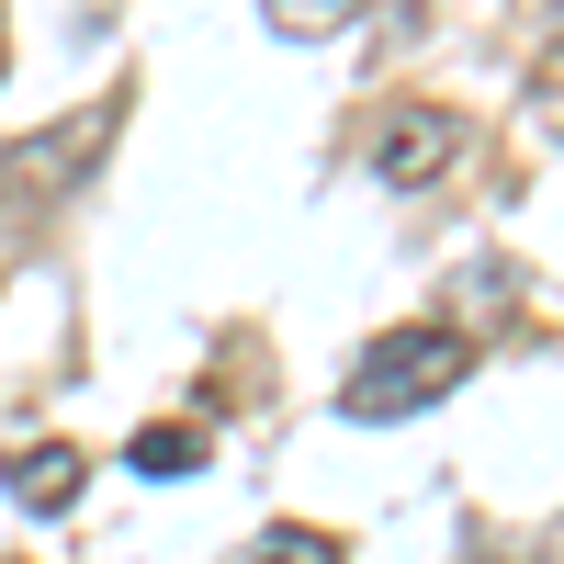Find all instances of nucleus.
I'll list each match as a JSON object with an SVG mask.
<instances>
[{"label": "nucleus", "mask_w": 564, "mask_h": 564, "mask_svg": "<svg viewBox=\"0 0 564 564\" xmlns=\"http://www.w3.org/2000/svg\"><path fill=\"white\" fill-rule=\"evenodd\" d=\"M463 372H475V339H463V327H430V316H406V327H384V339H372V350L350 361L339 406L384 430V417H417V406H441V395L463 384Z\"/></svg>", "instance_id": "f257e3e1"}, {"label": "nucleus", "mask_w": 564, "mask_h": 564, "mask_svg": "<svg viewBox=\"0 0 564 564\" xmlns=\"http://www.w3.org/2000/svg\"><path fill=\"white\" fill-rule=\"evenodd\" d=\"M452 159H463V113H441V102H406V113L372 124V181H395V193L441 181Z\"/></svg>", "instance_id": "f03ea898"}, {"label": "nucleus", "mask_w": 564, "mask_h": 564, "mask_svg": "<svg viewBox=\"0 0 564 564\" xmlns=\"http://www.w3.org/2000/svg\"><path fill=\"white\" fill-rule=\"evenodd\" d=\"M113 148V102H90V113H68L57 135H34V148H12V170H0V181H12V193L34 204V193H57V181H79L90 159H102Z\"/></svg>", "instance_id": "7ed1b4c3"}, {"label": "nucleus", "mask_w": 564, "mask_h": 564, "mask_svg": "<svg viewBox=\"0 0 564 564\" xmlns=\"http://www.w3.org/2000/svg\"><path fill=\"white\" fill-rule=\"evenodd\" d=\"M0 486H12V508H34V520H57V508H79L90 463H79V441H23L12 463H0Z\"/></svg>", "instance_id": "20e7f679"}, {"label": "nucleus", "mask_w": 564, "mask_h": 564, "mask_svg": "<svg viewBox=\"0 0 564 564\" xmlns=\"http://www.w3.org/2000/svg\"><path fill=\"white\" fill-rule=\"evenodd\" d=\"M204 452H215V441H204V417H148V430L124 441V463H135V475H193Z\"/></svg>", "instance_id": "39448f33"}, {"label": "nucleus", "mask_w": 564, "mask_h": 564, "mask_svg": "<svg viewBox=\"0 0 564 564\" xmlns=\"http://www.w3.org/2000/svg\"><path fill=\"white\" fill-rule=\"evenodd\" d=\"M271 34H294V45H327V34H350L361 23V0H260Z\"/></svg>", "instance_id": "423d86ee"}, {"label": "nucleus", "mask_w": 564, "mask_h": 564, "mask_svg": "<svg viewBox=\"0 0 564 564\" xmlns=\"http://www.w3.org/2000/svg\"><path fill=\"white\" fill-rule=\"evenodd\" d=\"M520 113H531V135H553V148H564V34L542 45V68H531V90H520Z\"/></svg>", "instance_id": "0eeeda50"}, {"label": "nucleus", "mask_w": 564, "mask_h": 564, "mask_svg": "<svg viewBox=\"0 0 564 564\" xmlns=\"http://www.w3.org/2000/svg\"><path fill=\"white\" fill-rule=\"evenodd\" d=\"M238 564H339V542H327V531H305V520H271Z\"/></svg>", "instance_id": "6e6552de"}, {"label": "nucleus", "mask_w": 564, "mask_h": 564, "mask_svg": "<svg viewBox=\"0 0 564 564\" xmlns=\"http://www.w3.org/2000/svg\"><path fill=\"white\" fill-rule=\"evenodd\" d=\"M0 57H12V45H0Z\"/></svg>", "instance_id": "1a4fd4ad"}]
</instances>
